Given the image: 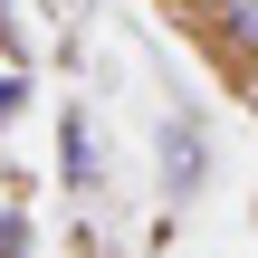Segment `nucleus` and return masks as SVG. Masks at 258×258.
<instances>
[{
	"label": "nucleus",
	"mask_w": 258,
	"mask_h": 258,
	"mask_svg": "<svg viewBox=\"0 0 258 258\" xmlns=\"http://www.w3.org/2000/svg\"><path fill=\"white\" fill-rule=\"evenodd\" d=\"M19 105H29V67H0V124H10Z\"/></svg>",
	"instance_id": "obj_5"
},
{
	"label": "nucleus",
	"mask_w": 258,
	"mask_h": 258,
	"mask_svg": "<svg viewBox=\"0 0 258 258\" xmlns=\"http://www.w3.org/2000/svg\"><path fill=\"white\" fill-rule=\"evenodd\" d=\"M57 172H67V191H96V124L67 105V124H57Z\"/></svg>",
	"instance_id": "obj_3"
},
{
	"label": "nucleus",
	"mask_w": 258,
	"mask_h": 258,
	"mask_svg": "<svg viewBox=\"0 0 258 258\" xmlns=\"http://www.w3.org/2000/svg\"><path fill=\"white\" fill-rule=\"evenodd\" d=\"M201 38H211V57L258 77V0H201Z\"/></svg>",
	"instance_id": "obj_1"
},
{
	"label": "nucleus",
	"mask_w": 258,
	"mask_h": 258,
	"mask_svg": "<svg viewBox=\"0 0 258 258\" xmlns=\"http://www.w3.org/2000/svg\"><path fill=\"white\" fill-rule=\"evenodd\" d=\"M163 10H201V0H163Z\"/></svg>",
	"instance_id": "obj_6"
},
{
	"label": "nucleus",
	"mask_w": 258,
	"mask_h": 258,
	"mask_svg": "<svg viewBox=\"0 0 258 258\" xmlns=\"http://www.w3.org/2000/svg\"><path fill=\"white\" fill-rule=\"evenodd\" d=\"M38 249V230H29V211H0V258H29Z\"/></svg>",
	"instance_id": "obj_4"
},
{
	"label": "nucleus",
	"mask_w": 258,
	"mask_h": 258,
	"mask_svg": "<svg viewBox=\"0 0 258 258\" xmlns=\"http://www.w3.org/2000/svg\"><path fill=\"white\" fill-rule=\"evenodd\" d=\"M211 182V144H201V115H163V191L191 201Z\"/></svg>",
	"instance_id": "obj_2"
}]
</instances>
